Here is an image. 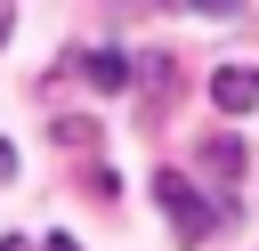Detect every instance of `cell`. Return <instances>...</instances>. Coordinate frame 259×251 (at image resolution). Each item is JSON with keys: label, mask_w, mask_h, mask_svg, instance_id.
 <instances>
[{"label": "cell", "mask_w": 259, "mask_h": 251, "mask_svg": "<svg viewBox=\"0 0 259 251\" xmlns=\"http://www.w3.org/2000/svg\"><path fill=\"white\" fill-rule=\"evenodd\" d=\"M154 202L170 211V227H178V243H186V251H194V243H210V235H219V219H227V211H219L210 194H194V178H178V170H162V178H154Z\"/></svg>", "instance_id": "6da1fadb"}, {"label": "cell", "mask_w": 259, "mask_h": 251, "mask_svg": "<svg viewBox=\"0 0 259 251\" xmlns=\"http://www.w3.org/2000/svg\"><path fill=\"white\" fill-rule=\"evenodd\" d=\"M202 162H210V170H227V178H235V170H243V146H235V138H210V146H202Z\"/></svg>", "instance_id": "277c9868"}, {"label": "cell", "mask_w": 259, "mask_h": 251, "mask_svg": "<svg viewBox=\"0 0 259 251\" xmlns=\"http://www.w3.org/2000/svg\"><path fill=\"white\" fill-rule=\"evenodd\" d=\"M40 251H81V243H73V235H49V243H40Z\"/></svg>", "instance_id": "52a82bcc"}, {"label": "cell", "mask_w": 259, "mask_h": 251, "mask_svg": "<svg viewBox=\"0 0 259 251\" xmlns=\"http://www.w3.org/2000/svg\"><path fill=\"white\" fill-rule=\"evenodd\" d=\"M210 105L219 113H259V65H219L210 73Z\"/></svg>", "instance_id": "3957f363"}, {"label": "cell", "mask_w": 259, "mask_h": 251, "mask_svg": "<svg viewBox=\"0 0 259 251\" xmlns=\"http://www.w3.org/2000/svg\"><path fill=\"white\" fill-rule=\"evenodd\" d=\"M73 73H81L97 97H113V89H130V81H138V65H130L121 49H73Z\"/></svg>", "instance_id": "7a4b0ae2"}, {"label": "cell", "mask_w": 259, "mask_h": 251, "mask_svg": "<svg viewBox=\"0 0 259 251\" xmlns=\"http://www.w3.org/2000/svg\"><path fill=\"white\" fill-rule=\"evenodd\" d=\"M8 24H16V8H8V0H0V49H8Z\"/></svg>", "instance_id": "ba28073f"}, {"label": "cell", "mask_w": 259, "mask_h": 251, "mask_svg": "<svg viewBox=\"0 0 259 251\" xmlns=\"http://www.w3.org/2000/svg\"><path fill=\"white\" fill-rule=\"evenodd\" d=\"M178 8H194V16H243V0H178Z\"/></svg>", "instance_id": "5b68a950"}, {"label": "cell", "mask_w": 259, "mask_h": 251, "mask_svg": "<svg viewBox=\"0 0 259 251\" xmlns=\"http://www.w3.org/2000/svg\"><path fill=\"white\" fill-rule=\"evenodd\" d=\"M0 251H32V243H24V235H0Z\"/></svg>", "instance_id": "9c48e42d"}, {"label": "cell", "mask_w": 259, "mask_h": 251, "mask_svg": "<svg viewBox=\"0 0 259 251\" xmlns=\"http://www.w3.org/2000/svg\"><path fill=\"white\" fill-rule=\"evenodd\" d=\"M8 178H16V146L0 138V186H8Z\"/></svg>", "instance_id": "8992f818"}]
</instances>
